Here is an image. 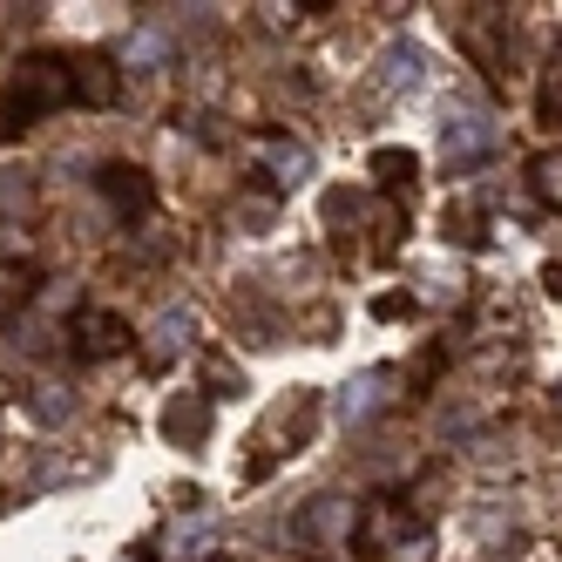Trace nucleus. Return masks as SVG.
Masks as SVG:
<instances>
[{"instance_id":"obj_1","label":"nucleus","mask_w":562,"mask_h":562,"mask_svg":"<svg viewBox=\"0 0 562 562\" xmlns=\"http://www.w3.org/2000/svg\"><path fill=\"white\" fill-rule=\"evenodd\" d=\"M75 102V75H68V55H21L14 75H8V115L27 130L42 115L68 109Z\"/></svg>"},{"instance_id":"obj_2","label":"nucleus","mask_w":562,"mask_h":562,"mask_svg":"<svg viewBox=\"0 0 562 562\" xmlns=\"http://www.w3.org/2000/svg\"><path fill=\"white\" fill-rule=\"evenodd\" d=\"M68 339H75V352H82V359H115V352L136 346L130 318H123V312H102V305H82V312H75V318H68Z\"/></svg>"},{"instance_id":"obj_3","label":"nucleus","mask_w":562,"mask_h":562,"mask_svg":"<svg viewBox=\"0 0 562 562\" xmlns=\"http://www.w3.org/2000/svg\"><path fill=\"white\" fill-rule=\"evenodd\" d=\"M414 529V515L400 508L393 495H373V502H359V521H352V549L359 555H386L400 536Z\"/></svg>"},{"instance_id":"obj_4","label":"nucleus","mask_w":562,"mask_h":562,"mask_svg":"<svg viewBox=\"0 0 562 562\" xmlns=\"http://www.w3.org/2000/svg\"><path fill=\"white\" fill-rule=\"evenodd\" d=\"M251 156H258V170H265L271 190H292V183L312 177V149L292 143V136H278V130H258V136H251Z\"/></svg>"},{"instance_id":"obj_5","label":"nucleus","mask_w":562,"mask_h":562,"mask_svg":"<svg viewBox=\"0 0 562 562\" xmlns=\"http://www.w3.org/2000/svg\"><path fill=\"white\" fill-rule=\"evenodd\" d=\"M68 75H75V102L82 109H115V95H123V68H115L109 55H68Z\"/></svg>"},{"instance_id":"obj_6","label":"nucleus","mask_w":562,"mask_h":562,"mask_svg":"<svg viewBox=\"0 0 562 562\" xmlns=\"http://www.w3.org/2000/svg\"><path fill=\"white\" fill-rule=\"evenodd\" d=\"M211 434V393L196 386V393H177L170 407H164V440L170 448H196V440Z\"/></svg>"},{"instance_id":"obj_7","label":"nucleus","mask_w":562,"mask_h":562,"mask_svg":"<svg viewBox=\"0 0 562 562\" xmlns=\"http://www.w3.org/2000/svg\"><path fill=\"white\" fill-rule=\"evenodd\" d=\"M102 196L115 204V217H149V204H156V183H149L136 164H109V170H102Z\"/></svg>"},{"instance_id":"obj_8","label":"nucleus","mask_w":562,"mask_h":562,"mask_svg":"<svg viewBox=\"0 0 562 562\" xmlns=\"http://www.w3.org/2000/svg\"><path fill=\"white\" fill-rule=\"evenodd\" d=\"M352 521H359V515H352L339 495H318V502L305 508V521H299V529H305L318 549H339V542H352Z\"/></svg>"},{"instance_id":"obj_9","label":"nucleus","mask_w":562,"mask_h":562,"mask_svg":"<svg viewBox=\"0 0 562 562\" xmlns=\"http://www.w3.org/2000/svg\"><path fill=\"white\" fill-rule=\"evenodd\" d=\"M529 196L542 211H562V149H542L529 164Z\"/></svg>"},{"instance_id":"obj_10","label":"nucleus","mask_w":562,"mask_h":562,"mask_svg":"<svg viewBox=\"0 0 562 562\" xmlns=\"http://www.w3.org/2000/svg\"><path fill=\"white\" fill-rule=\"evenodd\" d=\"M373 177H380V190H407L420 177V156L414 149H373Z\"/></svg>"},{"instance_id":"obj_11","label":"nucleus","mask_w":562,"mask_h":562,"mask_svg":"<svg viewBox=\"0 0 562 562\" xmlns=\"http://www.w3.org/2000/svg\"><path fill=\"white\" fill-rule=\"evenodd\" d=\"M27 211H34V170H14V164H8V170H0V217L14 224V217H27Z\"/></svg>"},{"instance_id":"obj_12","label":"nucleus","mask_w":562,"mask_h":562,"mask_svg":"<svg viewBox=\"0 0 562 562\" xmlns=\"http://www.w3.org/2000/svg\"><path fill=\"white\" fill-rule=\"evenodd\" d=\"M231 217L251 224V231H271V224H278V190H245V196L231 204Z\"/></svg>"},{"instance_id":"obj_13","label":"nucleus","mask_w":562,"mask_h":562,"mask_svg":"<svg viewBox=\"0 0 562 562\" xmlns=\"http://www.w3.org/2000/svg\"><path fill=\"white\" fill-rule=\"evenodd\" d=\"M204 393L211 400H237V393H245V367H231L224 352H211L204 359Z\"/></svg>"},{"instance_id":"obj_14","label":"nucleus","mask_w":562,"mask_h":562,"mask_svg":"<svg viewBox=\"0 0 562 562\" xmlns=\"http://www.w3.org/2000/svg\"><path fill=\"white\" fill-rule=\"evenodd\" d=\"M542 115L549 123H562V34H555V48H549V68H542Z\"/></svg>"},{"instance_id":"obj_15","label":"nucleus","mask_w":562,"mask_h":562,"mask_svg":"<svg viewBox=\"0 0 562 562\" xmlns=\"http://www.w3.org/2000/svg\"><path fill=\"white\" fill-rule=\"evenodd\" d=\"M177 333H183V318L170 312V318H164V326H156V346L143 352V367H164V359H170V346H177Z\"/></svg>"},{"instance_id":"obj_16","label":"nucleus","mask_w":562,"mask_h":562,"mask_svg":"<svg viewBox=\"0 0 562 562\" xmlns=\"http://www.w3.org/2000/svg\"><path fill=\"white\" fill-rule=\"evenodd\" d=\"M542 292H549V299L562 305V265H549V271H542Z\"/></svg>"},{"instance_id":"obj_17","label":"nucleus","mask_w":562,"mask_h":562,"mask_svg":"<svg viewBox=\"0 0 562 562\" xmlns=\"http://www.w3.org/2000/svg\"><path fill=\"white\" fill-rule=\"evenodd\" d=\"M529 562H562V549H555V542H542V549H536Z\"/></svg>"},{"instance_id":"obj_18","label":"nucleus","mask_w":562,"mask_h":562,"mask_svg":"<svg viewBox=\"0 0 562 562\" xmlns=\"http://www.w3.org/2000/svg\"><path fill=\"white\" fill-rule=\"evenodd\" d=\"M204 562H231V555H204Z\"/></svg>"},{"instance_id":"obj_19","label":"nucleus","mask_w":562,"mask_h":562,"mask_svg":"<svg viewBox=\"0 0 562 562\" xmlns=\"http://www.w3.org/2000/svg\"><path fill=\"white\" fill-rule=\"evenodd\" d=\"M0 400H8V380H0Z\"/></svg>"}]
</instances>
